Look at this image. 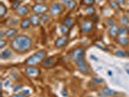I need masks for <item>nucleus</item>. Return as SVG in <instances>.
Masks as SVG:
<instances>
[{
    "label": "nucleus",
    "mask_w": 129,
    "mask_h": 97,
    "mask_svg": "<svg viewBox=\"0 0 129 97\" xmlns=\"http://www.w3.org/2000/svg\"><path fill=\"white\" fill-rule=\"evenodd\" d=\"M32 47V39L26 35H18L11 41V48L18 53H25Z\"/></svg>",
    "instance_id": "f257e3e1"
},
{
    "label": "nucleus",
    "mask_w": 129,
    "mask_h": 97,
    "mask_svg": "<svg viewBox=\"0 0 129 97\" xmlns=\"http://www.w3.org/2000/svg\"><path fill=\"white\" fill-rule=\"evenodd\" d=\"M46 56H47V52L44 50H41V51L36 52L34 54H32L30 57L27 58L25 62H24V64L26 66H35L40 62H43Z\"/></svg>",
    "instance_id": "f03ea898"
},
{
    "label": "nucleus",
    "mask_w": 129,
    "mask_h": 97,
    "mask_svg": "<svg viewBox=\"0 0 129 97\" xmlns=\"http://www.w3.org/2000/svg\"><path fill=\"white\" fill-rule=\"evenodd\" d=\"M84 54H85V52L83 48L79 47V48H76L74 49L71 52V58L75 61V62H78L80 60H83L84 59Z\"/></svg>",
    "instance_id": "7ed1b4c3"
},
{
    "label": "nucleus",
    "mask_w": 129,
    "mask_h": 97,
    "mask_svg": "<svg viewBox=\"0 0 129 97\" xmlns=\"http://www.w3.org/2000/svg\"><path fill=\"white\" fill-rule=\"evenodd\" d=\"M50 10L49 6L47 4H44V3H37L35 4L34 6L32 7V11L35 15H43V14H46V12Z\"/></svg>",
    "instance_id": "20e7f679"
},
{
    "label": "nucleus",
    "mask_w": 129,
    "mask_h": 97,
    "mask_svg": "<svg viewBox=\"0 0 129 97\" xmlns=\"http://www.w3.org/2000/svg\"><path fill=\"white\" fill-rule=\"evenodd\" d=\"M76 65H77L78 70L80 72H82L83 74H84V75H88V74H89V72H90L89 66H88V64L86 63V61H85L84 59L76 62Z\"/></svg>",
    "instance_id": "39448f33"
},
{
    "label": "nucleus",
    "mask_w": 129,
    "mask_h": 97,
    "mask_svg": "<svg viewBox=\"0 0 129 97\" xmlns=\"http://www.w3.org/2000/svg\"><path fill=\"white\" fill-rule=\"evenodd\" d=\"M62 12H63V7L59 3H53L52 4V6L50 7V13L52 17H56Z\"/></svg>",
    "instance_id": "423d86ee"
},
{
    "label": "nucleus",
    "mask_w": 129,
    "mask_h": 97,
    "mask_svg": "<svg viewBox=\"0 0 129 97\" xmlns=\"http://www.w3.org/2000/svg\"><path fill=\"white\" fill-rule=\"evenodd\" d=\"M93 22L91 21L90 19H84V21L82 22V25H81V28H82V32L83 33H89L92 31L93 29Z\"/></svg>",
    "instance_id": "0eeeda50"
},
{
    "label": "nucleus",
    "mask_w": 129,
    "mask_h": 97,
    "mask_svg": "<svg viewBox=\"0 0 129 97\" xmlns=\"http://www.w3.org/2000/svg\"><path fill=\"white\" fill-rule=\"evenodd\" d=\"M25 74L30 78H36L40 75V69L35 66H27L25 68Z\"/></svg>",
    "instance_id": "6e6552de"
},
{
    "label": "nucleus",
    "mask_w": 129,
    "mask_h": 97,
    "mask_svg": "<svg viewBox=\"0 0 129 97\" xmlns=\"http://www.w3.org/2000/svg\"><path fill=\"white\" fill-rule=\"evenodd\" d=\"M67 43H68V37L65 36V35H62V36H60V37H58L56 39V41L54 43V46L57 49H61V48H63V47L67 45Z\"/></svg>",
    "instance_id": "1a4fd4ad"
},
{
    "label": "nucleus",
    "mask_w": 129,
    "mask_h": 97,
    "mask_svg": "<svg viewBox=\"0 0 129 97\" xmlns=\"http://www.w3.org/2000/svg\"><path fill=\"white\" fill-rule=\"evenodd\" d=\"M56 61H57L56 56H51V57L45 58L44 61L42 62V66L44 68H51L56 63Z\"/></svg>",
    "instance_id": "9d476101"
},
{
    "label": "nucleus",
    "mask_w": 129,
    "mask_h": 97,
    "mask_svg": "<svg viewBox=\"0 0 129 97\" xmlns=\"http://www.w3.org/2000/svg\"><path fill=\"white\" fill-rule=\"evenodd\" d=\"M30 25H32V24H31V21H30L29 18H23L19 22V26L21 29H28Z\"/></svg>",
    "instance_id": "9b49d317"
},
{
    "label": "nucleus",
    "mask_w": 129,
    "mask_h": 97,
    "mask_svg": "<svg viewBox=\"0 0 129 97\" xmlns=\"http://www.w3.org/2000/svg\"><path fill=\"white\" fill-rule=\"evenodd\" d=\"M29 12H30L29 8H28L27 6H25V5L20 6L19 9L17 10V14H18L19 16H21V17H24V16H26V15H28Z\"/></svg>",
    "instance_id": "f8f14e48"
},
{
    "label": "nucleus",
    "mask_w": 129,
    "mask_h": 97,
    "mask_svg": "<svg viewBox=\"0 0 129 97\" xmlns=\"http://www.w3.org/2000/svg\"><path fill=\"white\" fill-rule=\"evenodd\" d=\"M117 92L116 90H113L109 87H104L103 90H102V95L100 94V96H114V95H116Z\"/></svg>",
    "instance_id": "ddd939ff"
},
{
    "label": "nucleus",
    "mask_w": 129,
    "mask_h": 97,
    "mask_svg": "<svg viewBox=\"0 0 129 97\" xmlns=\"http://www.w3.org/2000/svg\"><path fill=\"white\" fill-rule=\"evenodd\" d=\"M116 42L122 47H127L129 45V38L126 36H119L116 39Z\"/></svg>",
    "instance_id": "4468645a"
},
{
    "label": "nucleus",
    "mask_w": 129,
    "mask_h": 97,
    "mask_svg": "<svg viewBox=\"0 0 129 97\" xmlns=\"http://www.w3.org/2000/svg\"><path fill=\"white\" fill-rule=\"evenodd\" d=\"M30 19V21H31V24L33 26H38L40 25V22L42 21L41 20V18H39L38 15H31V17L29 18Z\"/></svg>",
    "instance_id": "2eb2a0df"
},
{
    "label": "nucleus",
    "mask_w": 129,
    "mask_h": 97,
    "mask_svg": "<svg viewBox=\"0 0 129 97\" xmlns=\"http://www.w3.org/2000/svg\"><path fill=\"white\" fill-rule=\"evenodd\" d=\"M17 33H18V30L16 28H8L5 31V36L7 38H13V37H16Z\"/></svg>",
    "instance_id": "dca6fc26"
},
{
    "label": "nucleus",
    "mask_w": 129,
    "mask_h": 97,
    "mask_svg": "<svg viewBox=\"0 0 129 97\" xmlns=\"http://www.w3.org/2000/svg\"><path fill=\"white\" fill-rule=\"evenodd\" d=\"M118 26H116V24L114 26H111L109 28V35L111 37H116L118 35Z\"/></svg>",
    "instance_id": "f3484780"
},
{
    "label": "nucleus",
    "mask_w": 129,
    "mask_h": 97,
    "mask_svg": "<svg viewBox=\"0 0 129 97\" xmlns=\"http://www.w3.org/2000/svg\"><path fill=\"white\" fill-rule=\"evenodd\" d=\"M0 56H1V59H8V58H10L12 56V51H11L10 49L3 50V51L1 52Z\"/></svg>",
    "instance_id": "a211bd4d"
},
{
    "label": "nucleus",
    "mask_w": 129,
    "mask_h": 97,
    "mask_svg": "<svg viewBox=\"0 0 129 97\" xmlns=\"http://www.w3.org/2000/svg\"><path fill=\"white\" fill-rule=\"evenodd\" d=\"M7 13V8L3 2L0 3V18H3Z\"/></svg>",
    "instance_id": "6ab92c4d"
},
{
    "label": "nucleus",
    "mask_w": 129,
    "mask_h": 97,
    "mask_svg": "<svg viewBox=\"0 0 129 97\" xmlns=\"http://www.w3.org/2000/svg\"><path fill=\"white\" fill-rule=\"evenodd\" d=\"M64 24L68 27H72L73 24H74V19L71 17H67L66 19H64Z\"/></svg>",
    "instance_id": "aec40b11"
},
{
    "label": "nucleus",
    "mask_w": 129,
    "mask_h": 97,
    "mask_svg": "<svg viewBox=\"0 0 129 97\" xmlns=\"http://www.w3.org/2000/svg\"><path fill=\"white\" fill-rule=\"evenodd\" d=\"M128 33V29L126 26H122L118 28V36H125Z\"/></svg>",
    "instance_id": "412c9836"
},
{
    "label": "nucleus",
    "mask_w": 129,
    "mask_h": 97,
    "mask_svg": "<svg viewBox=\"0 0 129 97\" xmlns=\"http://www.w3.org/2000/svg\"><path fill=\"white\" fill-rule=\"evenodd\" d=\"M109 4H110V6L112 7L113 9H115V10H118V9H120L119 3H117V2L115 1V0H110V1H109Z\"/></svg>",
    "instance_id": "4be33fe9"
},
{
    "label": "nucleus",
    "mask_w": 129,
    "mask_h": 97,
    "mask_svg": "<svg viewBox=\"0 0 129 97\" xmlns=\"http://www.w3.org/2000/svg\"><path fill=\"white\" fill-rule=\"evenodd\" d=\"M28 94H29V90H23L20 93H16L12 95L11 97H28Z\"/></svg>",
    "instance_id": "5701e85b"
},
{
    "label": "nucleus",
    "mask_w": 129,
    "mask_h": 97,
    "mask_svg": "<svg viewBox=\"0 0 129 97\" xmlns=\"http://www.w3.org/2000/svg\"><path fill=\"white\" fill-rule=\"evenodd\" d=\"M115 54H116V56H118V57H125L126 55H128L129 53H127L124 51H121V50H117V51L115 52Z\"/></svg>",
    "instance_id": "b1692460"
},
{
    "label": "nucleus",
    "mask_w": 129,
    "mask_h": 97,
    "mask_svg": "<svg viewBox=\"0 0 129 97\" xmlns=\"http://www.w3.org/2000/svg\"><path fill=\"white\" fill-rule=\"evenodd\" d=\"M66 6L68 9H70V10H73L75 6H76V1L75 0H69L68 2H67V4H66Z\"/></svg>",
    "instance_id": "393cba45"
},
{
    "label": "nucleus",
    "mask_w": 129,
    "mask_h": 97,
    "mask_svg": "<svg viewBox=\"0 0 129 97\" xmlns=\"http://www.w3.org/2000/svg\"><path fill=\"white\" fill-rule=\"evenodd\" d=\"M82 3L85 5L86 7L88 6H93L95 3V0H82Z\"/></svg>",
    "instance_id": "a878e982"
},
{
    "label": "nucleus",
    "mask_w": 129,
    "mask_h": 97,
    "mask_svg": "<svg viewBox=\"0 0 129 97\" xmlns=\"http://www.w3.org/2000/svg\"><path fill=\"white\" fill-rule=\"evenodd\" d=\"M68 30H69V27L65 25L64 23L60 25V31H61V33H62L63 35H66V34L68 33Z\"/></svg>",
    "instance_id": "bb28decb"
},
{
    "label": "nucleus",
    "mask_w": 129,
    "mask_h": 97,
    "mask_svg": "<svg viewBox=\"0 0 129 97\" xmlns=\"http://www.w3.org/2000/svg\"><path fill=\"white\" fill-rule=\"evenodd\" d=\"M121 23H122L123 26H127L129 24V18L127 16H122V18H121Z\"/></svg>",
    "instance_id": "cd10ccee"
},
{
    "label": "nucleus",
    "mask_w": 129,
    "mask_h": 97,
    "mask_svg": "<svg viewBox=\"0 0 129 97\" xmlns=\"http://www.w3.org/2000/svg\"><path fill=\"white\" fill-rule=\"evenodd\" d=\"M13 4H12V9L13 10H18L19 7V5H20V2L19 1H18V0H16V1H14V2H12Z\"/></svg>",
    "instance_id": "c85d7f7f"
},
{
    "label": "nucleus",
    "mask_w": 129,
    "mask_h": 97,
    "mask_svg": "<svg viewBox=\"0 0 129 97\" xmlns=\"http://www.w3.org/2000/svg\"><path fill=\"white\" fill-rule=\"evenodd\" d=\"M41 20H42L43 22H48V21L50 20V16H49V15H47V14H43V15H41Z\"/></svg>",
    "instance_id": "c756f323"
},
{
    "label": "nucleus",
    "mask_w": 129,
    "mask_h": 97,
    "mask_svg": "<svg viewBox=\"0 0 129 97\" xmlns=\"http://www.w3.org/2000/svg\"><path fill=\"white\" fill-rule=\"evenodd\" d=\"M92 82H94V83L99 84H103V83H104L103 79L98 78V77H93V78H92Z\"/></svg>",
    "instance_id": "7c9ffc66"
},
{
    "label": "nucleus",
    "mask_w": 129,
    "mask_h": 97,
    "mask_svg": "<svg viewBox=\"0 0 129 97\" xmlns=\"http://www.w3.org/2000/svg\"><path fill=\"white\" fill-rule=\"evenodd\" d=\"M106 24L108 26H114L116 23H115V19H108L107 20H106Z\"/></svg>",
    "instance_id": "2f4dec72"
},
{
    "label": "nucleus",
    "mask_w": 129,
    "mask_h": 97,
    "mask_svg": "<svg viewBox=\"0 0 129 97\" xmlns=\"http://www.w3.org/2000/svg\"><path fill=\"white\" fill-rule=\"evenodd\" d=\"M85 13L88 14V15H92V14L94 13V8L92 6H88L86 8V10H85Z\"/></svg>",
    "instance_id": "473e14b6"
},
{
    "label": "nucleus",
    "mask_w": 129,
    "mask_h": 97,
    "mask_svg": "<svg viewBox=\"0 0 129 97\" xmlns=\"http://www.w3.org/2000/svg\"><path fill=\"white\" fill-rule=\"evenodd\" d=\"M7 44V42L4 40V39H1L0 40V49H4V47H5V45Z\"/></svg>",
    "instance_id": "72a5a7b5"
},
{
    "label": "nucleus",
    "mask_w": 129,
    "mask_h": 97,
    "mask_svg": "<svg viewBox=\"0 0 129 97\" xmlns=\"http://www.w3.org/2000/svg\"><path fill=\"white\" fill-rule=\"evenodd\" d=\"M19 88H20V85H17V86H16V87L14 88V90H15V91H17V90H19Z\"/></svg>",
    "instance_id": "f704fd0d"
},
{
    "label": "nucleus",
    "mask_w": 129,
    "mask_h": 97,
    "mask_svg": "<svg viewBox=\"0 0 129 97\" xmlns=\"http://www.w3.org/2000/svg\"><path fill=\"white\" fill-rule=\"evenodd\" d=\"M115 1H116V2H117V3H119V4L124 3V0H115Z\"/></svg>",
    "instance_id": "c9c22d12"
},
{
    "label": "nucleus",
    "mask_w": 129,
    "mask_h": 97,
    "mask_svg": "<svg viewBox=\"0 0 129 97\" xmlns=\"http://www.w3.org/2000/svg\"><path fill=\"white\" fill-rule=\"evenodd\" d=\"M68 1H69V0H62V2H63L64 4H67V2H68Z\"/></svg>",
    "instance_id": "e433bc0d"
},
{
    "label": "nucleus",
    "mask_w": 129,
    "mask_h": 97,
    "mask_svg": "<svg viewBox=\"0 0 129 97\" xmlns=\"http://www.w3.org/2000/svg\"><path fill=\"white\" fill-rule=\"evenodd\" d=\"M8 84H10V81H7L6 83H5V85H8Z\"/></svg>",
    "instance_id": "4c0bfd02"
},
{
    "label": "nucleus",
    "mask_w": 129,
    "mask_h": 97,
    "mask_svg": "<svg viewBox=\"0 0 129 97\" xmlns=\"http://www.w3.org/2000/svg\"><path fill=\"white\" fill-rule=\"evenodd\" d=\"M108 75H110V76H111V75H112V72H111V71L108 72Z\"/></svg>",
    "instance_id": "58836bf2"
},
{
    "label": "nucleus",
    "mask_w": 129,
    "mask_h": 97,
    "mask_svg": "<svg viewBox=\"0 0 129 97\" xmlns=\"http://www.w3.org/2000/svg\"><path fill=\"white\" fill-rule=\"evenodd\" d=\"M126 73H127V74H128V75H129V70H128V69L126 70Z\"/></svg>",
    "instance_id": "ea45409f"
},
{
    "label": "nucleus",
    "mask_w": 129,
    "mask_h": 97,
    "mask_svg": "<svg viewBox=\"0 0 129 97\" xmlns=\"http://www.w3.org/2000/svg\"><path fill=\"white\" fill-rule=\"evenodd\" d=\"M37 1H47V0H37Z\"/></svg>",
    "instance_id": "a19ab883"
},
{
    "label": "nucleus",
    "mask_w": 129,
    "mask_h": 97,
    "mask_svg": "<svg viewBox=\"0 0 129 97\" xmlns=\"http://www.w3.org/2000/svg\"><path fill=\"white\" fill-rule=\"evenodd\" d=\"M127 29H128V33H129V26H128V27H127Z\"/></svg>",
    "instance_id": "79ce46f5"
},
{
    "label": "nucleus",
    "mask_w": 129,
    "mask_h": 97,
    "mask_svg": "<svg viewBox=\"0 0 129 97\" xmlns=\"http://www.w3.org/2000/svg\"><path fill=\"white\" fill-rule=\"evenodd\" d=\"M128 18H129V11H128Z\"/></svg>",
    "instance_id": "37998d69"
},
{
    "label": "nucleus",
    "mask_w": 129,
    "mask_h": 97,
    "mask_svg": "<svg viewBox=\"0 0 129 97\" xmlns=\"http://www.w3.org/2000/svg\"><path fill=\"white\" fill-rule=\"evenodd\" d=\"M116 97H122V96H116Z\"/></svg>",
    "instance_id": "c03bdc74"
}]
</instances>
